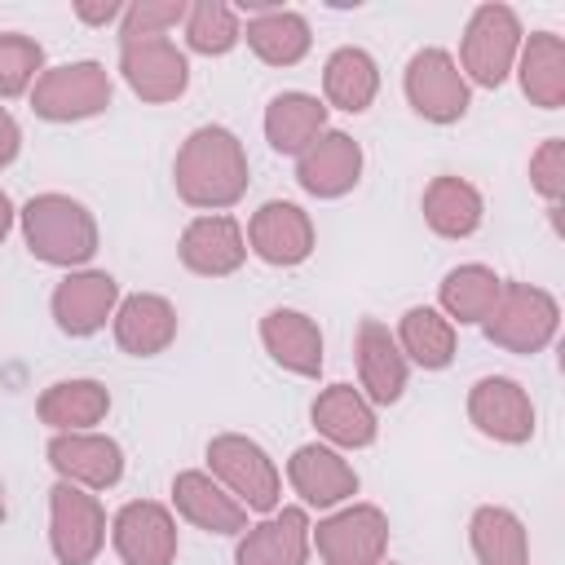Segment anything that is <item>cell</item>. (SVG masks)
I'll list each match as a JSON object with an SVG mask.
<instances>
[{
  "label": "cell",
  "mask_w": 565,
  "mask_h": 565,
  "mask_svg": "<svg viewBox=\"0 0 565 565\" xmlns=\"http://www.w3.org/2000/svg\"><path fill=\"white\" fill-rule=\"evenodd\" d=\"M49 468L57 472V481L84 486V490H110L124 477V446L97 428L88 433H53L49 446Z\"/></svg>",
  "instance_id": "obj_13"
},
{
  "label": "cell",
  "mask_w": 565,
  "mask_h": 565,
  "mask_svg": "<svg viewBox=\"0 0 565 565\" xmlns=\"http://www.w3.org/2000/svg\"><path fill=\"white\" fill-rule=\"evenodd\" d=\"M296 181L305 194L313 199H344L358 181H362V146L340 132L327 128L300 159H296Z\"/></svg>",
  "instance_id": "obj_21"
},
{
  "label": "cell",
  "mask_w": 565,
  "mask_h": 565,
  "mask_svg": "<svg viewBox=\"0 0 565 565\" xmlns=\"http://www.w3.org/2000/svg\"><path fill=\"white\" fill-rule=\"evenodd\" d=\"M115 344L132 358H154L163 353L172 340H177V309L168 296H154V291H132L119 300L115 318Z\"/></svg>",
  "instance_id": "obj_23"
},
{
  "label": "cell",
  "mask_w": 565,
  "mask_h": 565,
  "mask_svg": "<svg viewBox=\"0 0 565 565\" xmlns=\"http://www.w3.org/2000/svg\"><path fill=\"white\" fill-rule=\"evenodd\" d=\"M393 340H397L402 358L411 366H424V371H446L455 362V344H459L455 322L441 309H433V305H411L402 313Z\"/></svg>",
  "instance_id": "obj_30"
},
{
  "label": "cell",
  "mask_w": 565,
  "mask_h": 565,
  "mask_svg": "<svg viewBox=\"0 0 565 565\" xmlns=\"http://www.w3.org/2000/svg\"><path fill=\"white\" fill-rule=\"evenodd\" d=\"M322 132H327V102H318L313 93H296V88L269 97V106H265V141H269V150L300 159Z\"/></svg>",
  "instance_id": "obj_27"
},
{
  "label": "cell",
  "mask_w": 565,
  "mask_h": 565,
  "mask_svg": "<svg viewBox=\"0 0 565 565\" xmlns=\"http://www.w3.org/2000/svg\"><path fill=\"white\" fill-rule=\"evenodd\" d=\"M468 543L477 565H530V534L512 508L486 503L468 521Z\"/></svg>",
  "instance_id": "obj_32"
},
{
  "label": "cell",
  "mask_w": 565,
  "mask_h": 565,
  "mask_svg": "<svg viewBox=\"0 0 565 565\" xmlns=\"http://www.w3.org/2000/svg\"><path fill=\"white\" fill-rule=\"evenodd\" d=\"M207 472L247 508V512H274L282 508V472L269 459V450L243 433H216L207 441Z\"/></svg>",
  "instance_id": "obj_4"
},
{
  "label": "cell",
  "mask_w": 565,
  "mask_h": 565,
  "mask_svg": "<svg viewBox=\"0 0 565 565\" xmlns=\"http://www.w3.org/2000/svg\"><path fill=\"white\" fill-rule=\"evenodd\" d=\"M13 221H18V212H13V203H9V194L0 190V243L9 238V230H13Z\"/></svg>",
  "instance_id": "obj_40"
},
{
  "label": "cell",
  "mask_w": 565,
  "mask_h": 565,
  "mask_svg": "<svg viewBox=\"0 0 565 565\" xmlns=\"http://www.w3.org/2000/svg\"><path fill=\"white\" fill-rule=\"evenodd\" d=\"M110 543L124 565H172L177 561V516L154 499H132L110 521Z\"/></svg>",
  "instance_id": "obj_15"
},
{
  "label": "cell",
  "mask_w": 565,
  "mask_h": 565,
  "mask_svg": "<svg viewBox=\"0 0 565 565\" xmlns=\"http://www.w3.org/2000/svg\"><path fill=\"white\" fill-rule=\"evenodd\" d=\"M44 75V49L22 31H0V97H22Z\"/></svg>",
  "instance_id": "obj_35"
},
{
  "label": "cell",
  "mask_w": 565,
  "mask_h": 565,
  "mask_svg": "<svg viewBox=\"0 0 565 565\" xmlns=\"http://www.w3.org/2000/svg\"><path fill=\"white\" fill-rule=\"evenodd\" d=\"M172 508L181 521H190L194 530H207V534L238 539L247 530V508L203 468H185L172 477Z\"/></svg>",
  "instance_id": "obj_19"
},
{
  "label": "cell",
  "mask_w": 565,
  "mask_h": 565,
  "mask_svg": "<svg viewBox=\"0 0 565 565\" xmlns=\"http://www.w3.org/2000/svg\"><path fill=\"white\" fill-rule=\"evenodd\" d=\"M119 75L150 106L177 102L190 88V62H185V53L168 35H154V40H119Z\"/></svg>",
  "instance_id": "obj_10"
},
{
  "label": "cell",
  "mask_w": 565,
  "mask_h": 565,
  "mask_svg": "<svg viewBox=\"0 0 565 565\" xmlns=\"http://www.w3.org/2000/svg\"><path fill=\"white\" fill-rule=\"evenodd\" d=\"M185 44L190 53L199 57H225L238 40H243V26H238V9L225 4V0H194L185 9Z\"/></svg>",
  "instance_id": "obj_34"
},
{
  "label": "cell",
  "mask_w": 565,
  "mask_h": 565,
  "mask_svg": "<svg viewBox=\"0 0 565 565\" xmlns=\"http://www.w3.org/2000/svg\"><path fill=\"white\" fill-rule=\"evenodd\" d=\"M556 327H561V305L552 291H543L534 282H503L494 309L481 322V331L494 349L521 353V358L543 353L556 340Z\"/></svg>",
  "instance_id": "obj_3"
},
{
  "label": "cell",
  "mask_w": 565,
  "mask_h": 565,
  "mask_svg": "<svg viewBox=\"0 0 565 565\" xmlns=\"http://www.w3.org/2000/svg\"><path fill=\"white\" fill-rule=\"evenodd\" d=\"M287 481L305 508H340L358 494L353 463L335 446H322V441H309L287 459Z\"/></svg>",
  "instance_id": "obj_20"
},
{
  "label": "cell",
  "mask_w": 565,
  "mask_h": 565,
  "mask_svg": "<svg viewBox=\"0 0 565 565\" xmlns=\"http://www.w3.org/2000/svg\"><path fill=\"white\" fill-rule=\"evenodd\" d=\"M247 252L260 256L274 269H291L305 265L313 256V221L300 203L287 199H269L252 212L247 221Z\"/></svg>",
  "instance_id": "obj_14"
},
{
  "label": "cell",
  "mask_w": 565,
  "mask_h": 565,
  "mask_svg": "<svg viewBox=\"0 0 565 565\" xmlns=\"http://www.w3.org/2000/svg\"><path fill=\"white\" fill-rule=\"evenodd\" d=\"M402 88H406L411 110L428 124H459L472 106V88H468V79L459 75V66L446 49H419L406 62Z\"/></svg>",
  "instance_id": "obj_8"
},
{
  "label": "cell",
  "mask_w": 565,
  "mask_h": 565,
  "mask_svg": "<svg viewBox=\"0 0 565 565\" xmlns=\"http://www.w3.org/2000/svg\"><path fill=\"white\" fill-rule=\"evenodd\" d=\"M499 291H503V278H499L490 265H477V260H472V265H455V269L441 278L437 305H441V313H446L450 322L477 327V322H486V313L494 309Z\"/></svg>",
  "instance_id": "obj_33"
},
{
  "label": "cell",
  "mask_w": 565,
  "mask_h": 565,
  "mask_svg": "<svg viewBox=\"0 0 565 565\" xmlns=\"http://www.w3.org/2000/svg\"><path fill=\"white\" fill-rule=\"evenodd\" d=\"M380 565H397V561H380Z\"/></svg>",
  "instance_id": "obj_42"
},
{
  "label": "cell",
  "mask_w": 565,
  "mask_h": 565,
  "mask_svg": "<svg viewBox=\"0 0 565 565\" xmlns=\"http://www.w3.org/2000/svg\"><path fill=\"white\" fill-rule=\"evenodd\" d=\"M0 521H4V481H0Z\"/></svg>",
  "instance_id": "obj_41"
},
{
  "label": "cell",
  "mask_w": 565,
  "mask_h": 565,
  "mask_svg": "<svg viewBox=\"0 0 565 565\" xmlns=\"http://www.w3.org/2000/svg\"><path fill=\"white\" fill-rule=\"evenodd\" d=\"M468 419L481 437L525 446L534 437V402L512 375H481L468 388Z\"/></svg>",
  "instance_id": "obj_12"
},
{
  "label": "cell",
  "mask_w": 565,
  "mask_h": 565,
  "mask_svg": "<svg viewBox=\"0 0 565 565\" xmlns=\"http://www.w3.org/2000/svg\"><path fill=\"white\" fill-rule=\"evenodd\" d=\"M521 18L508 9V4H477L468 26H463V40H459V75L468 79V88H499L512 66H516V53H521Z\"/></svg>",
  "instance_id": "obj_5"
},
{
  "label": "cell",
  "mask_w": 565,
  "mask_h": 565,
  "mask_svg": "<svg viewBox=\"0 0 565 565\" xmlns=\"http://www.w3.org/2000/svg\"><path fill=\"white\" fill-rule=\"evenodd\" d=\"M49 547L57 565H93L106 547V508L93 490L57 481L49 490Z\"/></svg>",
  "instance_id": "obj_7"
},
{
  "label": "cell",
  "mask_w": 565,
  "mask_h": 565,
  "mask_svg": "<svg viewBox=\"0 0 565 565\" xmlns=\"http://www.w3.org/2000/svg\"><path fill=\"white\" fill-rule=\"evenodd\" d=\"M313 525L305 508H274L265 521L247 525L234 547V565H309Z\"/></svg>",
  "instance_id": "obj_18"
},
{
  "label": "cell",
  "mask_w": 565,
  "mask_h": 565,
  "mask_svg": "<svg viewBox=\"0 0 565 565\" xmlns=\"http://www.w3.org/2000/svg\"><path fill=\"white\" fill-rule=\"evenodd\" d=\"M26 252L57 269H84L97 256V221L93 212L71 194H35L18 212Z\"/></svg>",
  "instance_id": "obj_2"
},
{
  "label": "cell",
  "mask_w": 565,
  "mask_h": 565,
  "mask_svg": "<svg viewBox=\"0 0 565 565\" xmlns=\"http://www.w3.org/2000/svg\"><path fill=\"white\" fill-rule=\"evenodd\" d=\"M75 18L88 22V26H106V22H119V18H124V4H119V0H106V4L79 0V4H75Z\"/></svg>",
  "instance_id": "obj_39"
},
{
  "label": "cell",
  "mask_w": 565,
  "mask_h": 565,
  "mask_svg": "<svg viewBox=\"0 0 565 565\" xmlns=\"http://www.w3.org/2000/svg\"><path fill=\"white\" fill-rule=\"evenodd\" d=\"M516 79L530 106L561 110L565 106V40L556 31H530L516 53Z\"/></svg>",
  "instance_id": "obj_26"
},
{
  "label": "cell",
  "mask_w": 565,
  "mask_h": 565,
  "mask_svg": "<svg viewBox=\"0 0 565 565\" xmlns=\"http://www.w3.org/2000/svg\"><path fill=\"white\" fill-rule=\"evenodd\" d=\"M424 221L441 238H472L486 221V199L463 177H433L424 190Z\"/></svg>",
  "instance_id": "obj_29"
},
{
  "label": "cell",
  "mask_w": 565,
  "mask_h": 565,
  "mask_svg": "<svg viewBox=\"0 0 565 565\" xmlns=\"http://www.w3.org/2000/svg\"><path fill=\"white\" fill-rule=\"evenodd\" d=\"M110 411V388L102 380H57L40 393L35 415L53 433H88L106 419Z\"/></svg>",
  "instance_id": "obj_28"
},
{
  "label": "cell",
  "mask_w": 565,
  "mask_h": 565,
  "mask_svg": "<svg viewBox=\"0 0 565 565\" xmlns=\"http://www.w3.org/2000/svg\"><path fill=\"white\" fill-rule=\"evenodd\" d=\"M322 565H380L388 552V516L375 503H349L309 534Z\"/></svg>",
  "instance_id": "obj_9"
},
{
  "label": "cell",
  "mask_w": 565,
  "mask_h": 565,
  "mask_svg": "<svg viewBox=\"0 0 565 565\" xmlns=\"http://www.w3.org/2000/svg\"><path fill=\"white\" fill-rule=\"evenodd\" d=\"M115 84L110 71L93 57L84 62H62V66H44V75L31 88V110L49 124H75V119H93L110 106Z\"/></svg>",
  "instance_id": "obj_6"
},
{
  "label": "cell",
  "mask_w": 565,
  "mask_h": 565,
  "mask_svg": "<svg viewBox=\"0 0 565 565\" xmlns=\"http://www.w3.org/2000/svg\"><path fill=\"white\" fill-rule=\"evenodd\" d=\"M353 353H358V393L371 406L402 402L406 380H411V362L402 358L393 331L380 318H362V327L353 335Z\"/></svg>",
  "instance_id": "obj_17"
},
{
  "label": "cell",
  "mask_w": 565,
  "mask_h": 565,
  "mask_svg": "<svg viewBox=\"0 0 565 565\" xmlns=\"http://www.w3.org/2000/svg\"><path fill=\"white\" fill-rule=\"evenodd\" d=\"M375 93H380V66H375V57L366 49L344 44V49H335L327 57V66H322V97H327V106L362 115V110H371Z\"/></svg>",
  "instance_id": "obj_31"
},
{
  "label": "cell",
  "mask_w": 565,
  "mask_h": 565,
  "mask_svg": "<svg viewBox=\"0 0 565 565\" xmlns=\"http://www.w3.org/2000/svg\"><path fill=\"white\" fill-rule=\"evenodd\" d=\"M177 256L199 278H230L247 260V234L230 212H203L181 230Z\"/></svg>",
  "instance_id": "obj_16"
},
{
  "label": "cell",
  "mask_w": 565,
  "mask_h": 565,
  "mask_svg": "<svg viewBox=\"0 0 565 565\" xmlns=\"http://www.w3.org/2000/svg\"><path fill=\"white\" fill-rule=\"evenodd\" d=\"M260 344H265V353L282 371L318 380V371H322V331H318V322L309 313H300V309H269L260 318Z\"/></svg>",
  "instance_id": "obj_24"
},
{
  "label": "cell",
  "mask_w": 565,
  "mask_h": 565,
  "mask_svg": "<svg viewBox=\"0 0 565 565\" xmlns=\"http://www.w3.org/2000/svg\"><path fill=\"white\" fill-rule=\"evenodd\" d=\"M18 150H22V128H18V119L0 106V168H9V163L18 159Z\"/></svg>",
  "instance_id": "obj_38"
},
{
  "label": "cell",
  "mask_w": 565,
  "mask_h": 565,
  "mask_svg": "<svg viewBox=\"0 0 565 565\" xmlns=\"http://www.w3.org/2000/svg\"><path fill=\"white\" fill-rule=\"evenodd\" d=\"M119 282L106 274V269H71L57 287H53V322L62 335L71 340H84V335H97L115 309H119Z\"/></svg>",
  "instance_id": "obj_11"
},
{
  "label": "cell",
  "mask_w": 565,
  "mask_h": 565,
  "mask_svg": "<svg viewBox=\"0 0 565 565\" xmlns=\"http://www.w3.org/2000/svg\"><path fill=\"white\" fill-rule=\"evenodd\" d=\"M185 0H137V4H124V18H119V40H154V35H168L172 26L185 22Z\"/></svg>",
  "instance_id": "obj_36"
},
{
  "label": "cell",
  "mask_w": 565,
  "mask_h": 565,
  "mask_svg": "<svg viewBox=\"0 0 565 565\" xmlns=\"http://www.w3.org/2000/svg\"><path fill=\"white\" fill-rule=\"evenodd\" d=\"M247 49L265 62V66H296L305 62L313 31L296 9H278V4H252L247 31H243Z\"/></svg>",
  "instance_id": "obj_25"
},
{
  "label": "cell",
  "mask_w": 565,
  "mask_h": 565,
  "mask_svg": "<svg viewBox=\"0 0 565 565\" xmlns=\"http://www.w3.org/2000/svg\"><path fill=\"white\" fill-rule=\"evenodd\" d=\"M530 185L556 207L565 199V141L547 137L534 154H530Z\"/></svg>",
  "instance_id": "obj_37"
},
{
  "label": "cell",
  "mask_w": 565,
  "mask_h": 565,
  "mask_svg": "<svg viewBox=\"0 0 565 565\" xmlns=\"http://www.w3.org/2000/svg\"><path fill=\"white\" fill-rule=\"evenodd\" d=\"M309 419L318 428V437H327V446L335 450H366L380 437V419L375 406L353 388V384H331L313 397Z\"/></svg>",
  "instance_id": "obj_22"
},
{
  "label": "cell",
  "mask_w": 565,
  "mask_h": 565,
  "mask_svg": "<svg viewBox=\"0 0 565 565\" xmlns=\"http://www.w3.org/2000/svg\"><path fill=\"white\" fill-rule=\"evenodd\" d=\"M247 181H252L247 150L221 124L194 128L181 141L177 159H172L177 199L190 203V207H199V212H225V207H234L247 194Z\"/></svg>",
  "instance_id": "obj_1"
}]
</instances>
